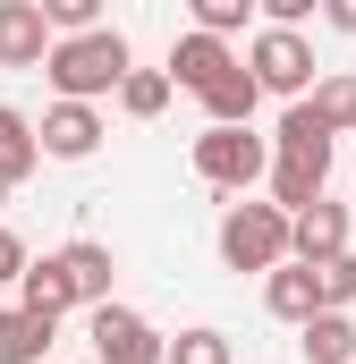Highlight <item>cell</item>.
Instances as JSON below:
<instances>
[{"mask_svg": "<svg viewBox=\"0 0 356 364\" xmlns=\"http://www.w3.org/2000/svg\"><path fill=\"white\" fill-rule=\"evenodd\" d=\"M127 68H136V60H127V34H119V26L60 34V43H51V60H43L51 93H68V102H102V93H119Z\"/></svg>", "mask_w": 356, "mask_h": 364, "instance_id": "1", "label": "cell"}, {"mask_svg": "<svg viewBox=\"0 0 356 364\" xmlns=\"http://www.w3.org/2000/svg\"><path fill=\"white\" fill-rule=\"evenodd\" d=\"M288 255H297V212L288 203H255L246 195V203L221 212V263L229 272H280Z\"/></svg>", "mask_w": 356, "mask_h": 364, "instance_id": "2", "label": "cell"}, {"mask_svg": "<svg viewBox=\"0 0 356 364\" xmlns=\"http://www.w3.org/2000/svg\"><path fill=\"white\" fill-rule=\"evenodd\" d=\"M187 161H195V178H204V186L246 195L255 178H271V136H255V127H204Z\"/></svg>", "mask_w": 356, "mask_h": 364, "instance_id": "3", "label": "cell"}, {"mask_svg": "<svg viewBox=\"0 0 356 364\" xmlns=\"http://www.w3.org/2000/svg\"><path fill=\"white\" fill-rule=\"evenodd\" d=\"M85 339H93V364H170V339L136 314V305H85Z\"/></svg>", "mask_w": 356, "mask_h": 364, "instance_id": "4", "label": "cell"}, {"mask_svg": "<svg viewBox=\"0 0 356 364\" xmlns=\"http://www.w3.org/2000/svg\"><path fill=\"white\" fill-rule=\"evenodd\" d=\"M246 68H255V85L280 93V102H305L314 77H323V68H314V43H305L297 26H263V34L246 43Z\"/></svg>", "mask_w": 356, "mask_h": 364, "instance_id": "5", "label": "cell"}, {"mask_svg": "<svg viewBox=\"0 0 356 364\" xmlns=\"http://www.w3.org/2000/svg\"><path fill=\"white\" fill-rule=\"evenodd\" d=\"M34 127H43V161H93V153H102V136H110V127H102V110H93V102H68V93H60Z\"/></svg>", "mask_w": 356, "mask_h": 364, "instance_id": "6", "label": "cell"}, {"mask_svg": "<svg viewBox=\"0 0 356 364\" xmlns=\"http://www.w3.org/2000/svg\"><path fill=\"white\" fill-rule=\"evenodd\" d=\"M60 43V26L43 17V0H0V68H43Z\"/></svg>", "mask_w": 356, "mask_h": 364, "instance_id": "7", "label": "cell"}, {"mask_svg": "<svg viewBox=\"0 0 356 364\" xmlns=\"http://www.w3.org/2000/svg\"><path fill=\"white\" fill-rule=\"evenodd\" d=\"M221 68H238L229 34H204V26H187V34L170 43V85H178V93H204Z\"/></svg>", "mask_w": 356, "mask_h": 364, "instance_id": "8", "label": "cell"}, {"mask_svg": "<svg viewBox=\"0 0 356 364\" xmlns=\"http://www.w3.org/2000/svg\"><path fill=\"white\" fill-rule=\"evenodd\" d=\"M263 314H271V322H288V331H297V322H314V314H323L314 263H297V255H288L280 272H263Z\"/></svg>", "mask_w": 356, "mask_h": 364, "instance_id": "9", "label": "cell"}, {"mask_svg": "<svg viewBox=\"0 0 356 364\" xmlns=\"http://www.w3.org/2000/svg\"><path fill=\"white\" fill-rule=\"evenodd\" d=\"M195 102H204V127H255V102H263V85H255V68L238 60V68H221V77L195 93Z\"/></svg>", "mask_w": 356, "mask_h": 364, "instance_id": "10", "label": "cell"}, {"mask_svg": "<svg viewBox=\"0 0 356 364\" xmlns=\"http://www.w3.org/2000/svg\"><path fill=\"white\" fill-rule=\"evenodd\" d=\"M17 305H34V314H51V322H60V314H77L85 296H77V279H68V263H60V255H34V263H26V279H17Z\"/></svg>", "mask_w": 356, "mask_h": 364, "instance_id": "11", "label": "cell"}, {"mask_svg": "<svg viewBox=\"0 0 356 364\" xmlns=\"http://www.w3.org/2000/svg\"><path fill=\"white\" fill-rule=\"evenodd\" d=\"M51 314L34 305H0V364H51Z\"/></svg>", "mask_w": 356, "mask_h": 364, "instance_id": "12", "label": "cell"}, {"mask_svg": "<svg viewBox=\"0 0 356 364\" xmlns=\"http://www.w3.org/2000/svg\"><path fill=\"white\" fill-rule=\"evenodd\" d=\"M271 153H297V161H323V170H331L340 136L323 127V110H314V102H288V110H280V136H271Z\"/></svg>", "mask_w": 356, "mask_h": 364, "instance_id": "13", "label": "cell"}, {"mask_svg": "<svg viewBox=\"0 0 356 364\" xmlns=\"http://www.w3.org/2000/svg\"><path fill=\"white\" fill-rule=\"evenodd\" d=\"M297 356L305 364H356V322L340 305H323L314 322H297Z\"/></svg>", "mask_w": 356, "mask_h": 364, "instance_id": "14", "label": "cell"}, {"mask_svg": "<svg viewBox=\"0 0 356 364\" xmlns=\"http://www.w3.org/2000/svg\"><path fill=\"white\" fill-rule=\"evenodd\" d=\"M323 255H348V203H305L297 212V263H323Z\"/></svg>", "mask_w": 356, "mask_h": 364, "instance_id": "15", "label": "cell"}, {"mask_svg": "<svg viewBox=\"0 0 356 364\" xmlns=\"http://www.w3.org/2000/svg\"><path fill=\"white\" fill-rule=\"evenodd\" d=\"M60 263H68V279H77V296H85V305H110L119 255H110L102 237H68V246H60Z\"/></svg>", "mask_w": 356, "mask_h": 364, "instance_id": "16", "label": "cell"}, {"mask_svg": "<svg viewBox=\"0 0 356 364\" xmlns=\"http://www.w3.org/2000/svg\"><path fill=\"white\" fill-rule=\"evenodd\" d=\"M34 170H43V127H34L26 110H9V102H0V178L26 186Z\"/></svg>", "mask_w": 356, "mask_h": 364, "instance_id": "17", "label": "cell"}, {"mask_svg": "<svg viewBox=\"0 0 356 364\" xmlns=\"http://www.w3.org/2000/svg\"><path fill=\"white\" fill-rule=\"evenodd\" d=\"M323 195H331V170H323V161H297V153H271V203L305 212V203H323Z\"/></svg>", "mask_w": 356, "mask_h": 364, "instance_id": "18", "label": "cell"}, {"mask_svg": "<svg viewBox=\"0 0 356 364\" xmlns=\"http://www.w3.org/2000/svg\"><path fill=\"white\" fill-rule=\"evenodd\" d=\"M170 93H178V85H170V68H127L110 102H119L127 119H162V110H170Z\"/></svg>", "mask_w": 356, "mask_h": 364, "instance_id": "19", "label": "cell"}, {"mask_svg": "<svg viewBox=\"0 0 356 364\" xmlns=\"http://www.w3.org/2000/svg\"><path fill=\"white\" fill-rule=\"evenodd\" d=\"M305 102L323 110V127H331V136H356V77H348V68L314 77V93H305Z\"/></svg>", "mask_w": 356, "mask_h": 364, "instance_id": "20", "label": "cell"}, {"mask_svg": "<svg viewBox=\"0 0 356 364\" xmlns=\"http://www.w3.org/2000/svg\"><path fill=\"white\" fill-rule=\"evenodd\" d=\"M170 364H229V331H212V322L178 331V339H170Z\"/></svg>", "mask_w": 356, "mask_h": 364, "instance_id": "21", "label": "cell"}, {"mask_svg": "<svg viewBox=\"0 0 356 364\" xmlns=\"http://www.w3.org/2000/svg\"><path fill=\"white\" fill-rule=\"evenodd\" d=\"M314 288H323V305L348 314L356 305V255H323V263H314Z\"/></svg>", "mask_w": 356, "mask_h": 364, "instance_id": "22", "label": "cell"}, {"mask_svg": "<svg viewBox=\"0 0 356 364\" xmlns=\"http://www.w3.org/2000/svg\"><path fill=\"white\" fill-rule=\"evenodd\" d=\"M246 9H255V0H187V17H195L204 34H238V26H246Z\"/></svg>", "mask_w": 356, "mask_h": 364, "instance_id": "23", "label": "cell"}, {"mask_svg": "<svg viewBox=\"0 0 356 364\" xmlns=\"http://www.w3.org/2000/svg\"><path fill=\"white\" fill-rule=\"evenodd\" d=\"M43 17L60 34H85V26H102V0H43Z\"/></svg>", "mask_w": 356, "mask_h": 364, "instance_id": "24", "label": "cell"}, {"mask_svg": "<svg viewBox=\"0 0 356 364\" xmlns=\"http://www.w3.org/2000/svg\"><path fill=\"white\" fill-rule=\"evenodd\" d=\"M26 263H34V255H26V237H17V229H0V288H17Z\"/></svg>", "mask_w": 356, "mask_h": 364, "instance_id": "25", "label": "cell"}, {"mask_svg": "<svg viewBox=\"0 0 356 364\" xmlns=\"http://www.w3.org/2000/svg\"><path fill=\"white\" fill-rule=\"evenodd\" d=\"M271 26H305V17H323V0H255Z\"/></svg>", "mask_w": 356, "mask_h": 364, "instance_id": "26", "label": "cell"}, {"mask_svg": "<svg viewBox=\"0 0 356 364\" xmlns=\"http://www.w3.org/2000/svg\"><path fill=\"white\" fill-rule=\"evenodd\" d=\"M323 17H331L340 34H356V0H323Z\"/></svg>", "mask_w": 356, "mask_h": 364, "instance_id": "27", "label": "cell"}, {"mask_svg": "<svg viewBox=\"0 0 356 364\" xmlns=\"http://www.w3.org/2000/svg\"><path fill=\"white\" fill-rule=\"evenodd\" d=\"M0 203H9V178H0Z\"/></svg>", "mask_w": 356, "mask_h": 364, "instance_id": "28", "label": "cell"}]
</instances>
